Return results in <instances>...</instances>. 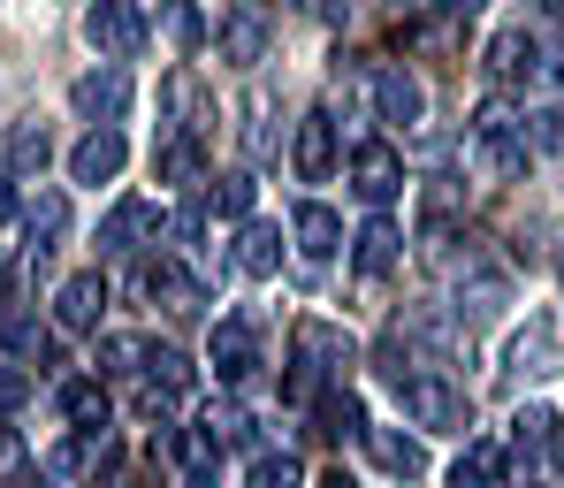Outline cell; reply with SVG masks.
I'll list each match as a JSON object with an SVG mask.
<instances>
[{
  "label": "cell",
  "instance_id": "1",
  "mask_svg": "<svg viewBox=\"0 0 564 488\" xmlns=\"http://www.w3.org/2000/svg\"><path fill=\"white\" fill-rule=\"evenodd\" d=\"M344 367H351V344L328 321H297V336H290V397H313L328 375H344Z\"/></svg>",
  "mask_w": 564,
  "mask_h": 488
},
{
  "label": "cell",
  "instance_id": "2",
  "mask_svg": "<svg viewBox=\"0 0 564 488\" xmlns=\"http://www.w3.org/2000/svg\"><path fill=\"white\" fill-rule=\"evenodd\" d=\"M397 397H404L412 427H427V435H466V427H473L466 390H451V382H435V375H404Z\"/></svg>",
  "mask_w": 564,
  "mask_h": 488
},
{
  "label": "cell",
  "instance_id": "3",
  "mask_svg": "<svg viewBox=\"0 0 564 488\" xmlns=\"http://www.w3.org/2000/svg\"><path fill=\"white\" fill-rule=\"evenodd\" d=\"M527 153H534V130L527 122H511L503 107H488L480 122H473V161H480V176H519L527 169Z\"/></svg>",
  "mask_w": 564,
  "mask_h": 488
},
{
  "label": "cell",
  "instance_id": "4",
  "mask_svg": "<svg viewBox=\"0 0 564 488\" xmlns=\"http://www.w3.org/2000/svg\"><path fill=\"white\" fill-rule=\"evenodd\" d=\"M85 39H93L99 62H130V54L145 46V15H138V0H93V8H85Z\"/></svg>",
  "mask_w": 564,
  "mask_h": 488
},
{
  "label": "cell",
  "instance_id": "5",
  "mask_svg": "<svg viewBox=\"0 0 564 488\" xmlns=\"http://www.w3.org/2000/svg\"><path fill=\"white\" fill-rule=\"evenodd\" d=\"M268 39H275V15L260 0H229L221 8V62L252 69V62H268Z\"/></svg>",
  "mask_w": 564,
  "mask_h": 488
},
{
  "label": "cell",
  "instance_id": "6",
  "mask_svg": "<svg viewBox=\"0 0 564 488\" xmlns=\"http://www.w3.org/2000/svg\"><path fill=\"white\" fill-rule=\"evenodd\" d=\"M290 169H297V184H328V176H336V115H328V107H313V115L297 122Z\"/></svg>",
  "mask_w": 564,
  "mask_h": 488
},
{
  "label": "cell",
  "instance_id": "7",
  "mask_svg": "<svg viewBox=\"0 0 564 488\" xmlns=\"http://www.w3.org/2000/svg\"><path fill=\"white\" fill-rule=\"evenodd\" d=\"M69 107H77L85 122H122V115H130V69L107 62L93 77H77V85H69Z\"/></svg>",
  "mask_w": 564,
  "mask_h": 488
},
{
  "label": "cell",
  "instance_id": "8",
  "mask_svg": "<svg viewBox=\"0 0 564 488\" xmlns=\"http://www.w3.org/2000/svg\"><path fill=\"white\" fill-rule=\"evenodd\" d=\"M122 161H130L122 130H115V122H93V130L77 138V153H69V176H77V184H115Z\"/></svg>",
  "mask_w": 564,
  "mask_h": 488
},
{
  "label": "cell",
  "instance_id": "9",
  "mask_svg": "<svg viewBox=\"0 0 564 488\" xmlns=\"http://www.w3.org/2000/svg\"><path fill=\"white\" fill-rule=\"evenodd\" d=\"M99 313H107V275L99 268H85V275H69L62 291H54V321L69 328V336H93Z\"/></svg>",
  "mask_w": 564,
  "mask_h": 488
},
{
  "label": "cell",
  "instance_id": "10",
  "mask_svg": "<svg viewBox=\"0 0 564 488\" xmlns=\"http://www.w3.org/2000/svg\"><path fill=\"white\" fill-rule=\"evenodd\" d=\"M351 192L367 198V206H389V198L404 192V161H397V145H359V153H351Z\"/></svg>",
  "mask_w": 564,
  "mask_h": 488
},
{
  "label": "cell",
  "instance_id": "11",
  "mask_svg": "<svg viewBox=\"0 0 564 488\" xmlns=\"http://www.w3.org/2000/svg\"><path fill=\"white\" fill-rule=\"evenodd\" d=\"M161 107H169V122L191 130V138L214 130V99H206V85H198L191 69H169V77H161Z\"/></svg>",
  "mask_w": 564,
  "mask_h": 488
},
{
  "label": "cell",
  "instance_id": "12",
  "mask_svg": "<svg viewBox=\"0 0 564 488\" xmlns=\"http://www.w3.org/2000/svg\"><path fill=\"white\" fill-rule=\"evenodd\" d=\"M375 115H381V122H397V130H412V122L427 115L420 77H412V69H375Z\"/></svg>",
  "mask_w": 564,
  "mask_h": 488
},
{
  "label": "cell",
  "instance_id": "13",
  "mask_svg": "<svg viewBox=\"0 0 564 488\" xmlns=\"http://www.w3.org/2000/svg\"><path fill=\"white\" fill-rule=\"evenodd\" d=\"M290 237H297L305 260H336V252H344V221H336V206H321V198H305V206L290 214Z\"/></svg>",
  "mask_w": 564,
  "mask_h": 488
},
{
  "label": "cell",
  "instance_id": "14",
  "mask_svg": "<svg viewBox=\"0 0 564 488\" xmlns=\"http://www.w3.org/2000/svg\"><path fill=\"white\" fill-rule=\"evenodd\" d=\"M153 169H161V184H176V192H198V184H206V138H191V130H169V138H161V153H153Z\"/></svg>",
  "mask_w": 564,
  "mask_h": 488
},
{
  "label": "cell",
  "instance_id": "15",
  "mask_svg": "<svg viewBox=\"0 0 564 488\" xmlns=\"http://www.w3.org/2000/svg\"><path fill=\"white\" fill-rule=\"evenodd\" d=\"M488 77H496V85H527V77H542V46H534L527 31H496V39H488Z\"/></svg>",
  "mask_w": 564,
  "mask_h": 488
},
{
  "label": "cell",
  "instance_id": "16",
  "mask_svg": "<svg viewBox=\"0 0 564 488\" xmlns=\"http://www.w3.org/2000/svg\"><path fill=\"white\" fill-rule=\"evenodd\" d=\"M153 229H161V214H153L145 198H122V206H107V221H99V252H138Z\"/></svg>",
  "mask_w": 564,
  "mask_h": 488
},
{
  "label": "cell",
  "instance_id": "17",
  "mask_svg": "<svg viewBox=\"0 0 564 488\" xmlns=\"http://www.w3.org/2000/svg\"><path fill=\"white\" fill-rule=\"evenodd\" d=\"M367 451H375L381 474H397V481H420V474H427V451H420V435H404V427H367Z\"/></svg>",
  "mask_w": 564,
  "mask_h": 488
},
{
  "label": "cell",
  "instance_id": "18",
  "mask_svg": "<svg viewBox=\"0 0 564 488\" xmlns=\"http://www.w3.org/2000/svg\"><path fill=\"white\" fill-rule=\"evenodd\" d=\"M351 260H359V275H389V268L404 260V229H397L389 214H375V221L351 237Z\"/></svg>",
  "mask_w": 564,
  "mask_h": 488
},
{
  "label": "cell",
  "instance_id": "19",
  "mask_svg": "<svg viewBox=\"0 0 564 488\" xmlns=\"http://www.w3.org/2000/svg\"><path fill=\"white\" fill-rule=\"evenodd\" d=\"M214 367H221V382H245V375L260 367V336H252V321H221V328H214Z\"/></svg>",
  "mask_w": 564,
  "mask_h": 488
},
{
  "label": "cell",
  "instance_id": "20",
  "mask_svg": "<svg viewBox=\"0 0 564 488\" xmlns=\"http://www.w3.org/2000/svg\"><path fill=\"white\" fill-rule=\"evenodd\" d=\"M15 221H23V237H31V252H54V245L69 237V198H62V192H39Z\"/></svg>",
  "mask_w": 564,
  "mask_h": 488
},
{
  "label": "cell",
  "instance_id": "21",
  "mask_svg": "<svg viewBox=\"0 0 564 488\" xmlns=\"http://www.w3.org/2000/svg\"><path fill=\"white\" fill-rule=\"evenodd\" d=\"M138 291H145V297H161L169 313H198V305H206V291L191 283V275L176 268V260H153V268L138 275Z\"/></svg>",
  "mask_w": 564,
  "mask_h": 488
},
{
  "label": "cell",
  "instance_id": "22",
  "mask_svg": "<svg viewBox=\"0 0 564 488\" xmlns=\"http://www.w3.org/2000/svg\"><path fill=\"white\" fill-rule=\"evenodd\" d=\"M169 451H176V466H184L198 488H214V451H221L214 427H169Z\"/></svg>",
  "mask_w": 564,
  "mask_h": 488
},
{
  "label": "cell",
  "instance_id": "23",
  "mask_svg": "<svg viewBox=\"0 0 564 488\" xmlns=\"http://www.w3.org/2000/svg\"><path fill=\"white\" fill-rule=\"evenodd\" d=\"M237 268H245V275H275L282 268V229L245 221V229H237Z\"/></svg>",
  "mask_w": 564,
  "mask_h": 488
},
{
  "label": "cell",
  "instance_id": "24",
  "mask_svg": "<svg viewBox=\"0 0 564 488\" xmlns=\"http://www.w3.org/2000/svg\"><path fill=\"white\" fill-rule=\"evenodd\" d=\"M46 161H54V138H46V122H15V130H8V169H15V176H39Z\"/></svg>",
  "mask_w": 564,
  "mask_h": 488
},
{
  "label": "cell",
  "instance_id": "25",
  "mask_svg": "<svg viewBox=\"0 0 564 488\" xmlns=\"http://www.w3.org/2000/svg\"><path fill=\"white\" fill-rule=\"evenodd\" d=\"M321 427H328V435H367V404L351 390H328L321 397Z\"/></svg>",
  "mask_w": 564,
  "mask_h": 488
},
{
  "label": "cell",
  "instance_id": "26",
  "mask_svg": "<svg viewBox=\"0 0 564 488\" xmlns=\"http://www.w3.org/2000/svg\"><path fill=\"white\" fill-rule=\"evenodd\" d=\"M145 375H153L161 390H176V397L191 390V359L176 351V344H145Z\"/></svg>",
  "mask_w": 564,
  "mask_h": 488
},
{
  "label": "cell",
  "instance_id": "27",
  "mask_svg": "<svg viewBox=\"0 0 564 488\" xmlns=\"http://www.w3.org/2000/svg\"><path fill=\"white\" fill-rule=\"evenodd\" d=\"M62 412L99 435V427H107V390H99V382H69V390H62Z\"/></svg>",
  "mask_w": 564,
  "mask_h": 488
},
{
  "label": "cell",
  "instance_id": "28",
  "mask_svg": "<svg viewBox=\"0 0 564 488\" xmlns=\"http://www.w3.org/2000/svg\"><path fill=\"white\" fill-rule=\"evenodd\" d=\"M503 275H488V268H480V275H466V283H458V313H496V305H503Z\"/></svg>",
  "mask_w": 564,
  "mask_h": 488
},
{
  "label": "cell",
  "instance_id": "29",
  "mask_svg": "<svg viewBox=\"0 0 564 488\" xmlns=\"http://www.w3.org/2000/svg\"><path fill=\"white\" fill-rule=\"evenodd\" d=\"M458 466H466L473 481H488V488H503V474H511L503 443H466V458H458Z\"/></svg>",
  "mask_w": 564,
  "mask_h": 488
},
{
  "label": "cell",
  "instance_id": "30",
  "mask_svg": "<svg viewBox=\"0 0 564 488\" xmlns=\"http://www.w3.org/2000/svg\"><path fill=\"white\" fill-rule=\"evenodd\" d=\"M252 198H260V184H252V176H221V184H214V214L245 221V214H252Z\"/></svg>",
  "mask_w": 564,
  "mask_h": 488
},
{
  "label": "cell",
  "instance_id": "31",
  "mask_svg": "<svg viewBox=\"0 0 564 488\" xmlns=\"http://www.w3.org/2000/svg\"><path fill=\"white\" fill-rule=\"evenodd\" d=\"M138 367H145V344L138 336H107L99 344V375H138Z\"/></svg>",
  "mask_w": 564,
  "mask_h": 488
},
{
  "label": "cell",
  "instance_id": "32",
  "mask_svg": "<svg viewBox=\"0 0 564 488\" xmlns=\"http://www.w3.org/2000/svg\"><path fill=\"white\" fill-rule=\"evenodd\" d=\"M511 427H519V451H542V443H557V412H550V404H527Z\"/></svg>",
  "mask_w": 564,
  "mask_h": 488
},
{
  "label": "cell",
  "instance_id": "33",
  "mask_svg": "<svg viewBox=\"0 0 564 488\" xmlns=\"http://www.w3.org/2000/svg\"><path fill=\"white\" fill-rule=\"evenodd\" d=\"M245 145H252V161H268V153H275V130H268V93L245 99Z\"/></svg>",
  "mask_w": 564,
  "mask_h": 488
},
{
  "label": "cell",
  "instance_id": "34",
  "mask_svg": "<svg viewBox=\"0 0 564 488\" xmlns=\"http://www.w3.org/2000/svg\"><path fill=\"white\" fill-rule=\"evenodd\" d=\"M305 481V474H297V458H275V451H268V458H252V474H245V488H297Z\"/></svg>",
  "mask_w": 564,
  "mask_h": 488
},
{
  "label": "cell",
  "instance_id": "35",
  "mask_svg": "<svg viewBox=\"0 0 564 488\" xmlns=\"http://www.w3.org/2000/svg\"><path fill=\"white\" fill-rule=\"evenodd\" d=\"M0 344H8V351H39L46 336H39V321H31V313H0Z\"/></svg>",
  "mask_w": 564,
  "mask_h": 488
},
{
  "label": "cell",
  "instance_id": "36",
  "mask_svg": "<svg viewBox=\"0 0 564 488\" xmlns=\"http://www.w3.org/2000/svg\"><path fill=\"white\" fill-rule=\"evenodd\" d=\"M550 321H534V336H519V351H511V367H527V375H542V359H550Z\"/></svg>",
  "mask_w": 564,
  "mask_h": 488
},
{
  "label": "cell",
  "instance_id": "37",
  "mask_svg": "<svg viewBox=\"0 0 564 488\" xmlns=\"http://www.w3.org/2000/svg\"><path fill=\"white\" fill-rule=\"evenodd\" d=\"M527 130H534V145H542V153H557V161H564V99L550 107V115H534Z\"/></svg>",
  "mask_w": 564,
  "mask_h": 488
},
{
  "label": "cell",
  "instance_id": "38",
  "mask_svg": "<svg viewBox=\"0 0 564 488\" xmlns=\"http://www.w3.org/2000/svg\"><path fill=\"white\" fill-rule=\"evenodd\" d=\"M23 397H31V375L23 367H0V412H15Z\"/></svg>",
  "mask_w": 564,
  "mask_h": 488
},
{
  "label": "cell",
  "instance_id": "39",
  "mask_svg": "<svg viewBox=\"0 0 564 488\" xmlns=\"http://www.w3.org/2000/svg\"><path fill=\"white\" fill-rule=\"evenodd\" d=\"M169 237H176V245H198V237H206V214H176V221H169Z\"/></svg>",
  "mask_w": 564,
  "mask_h": 488
},
{
  "label": "cell",
  "instance_id": "40",
  "mask_svg": "<svg viewBox=\"0 0 564 488\" xmlns=\"http://www.w3.org/2000/svg\"><path fill=\"white\" fill-rule=\"evenodd\" d=\"M176 46H184V54L198 46V8H191V0H176Z\"/></svg>",
  "mask_w": 564,
  "mask_h": 488
},
{
  "label": "cell",
  "instance_id": "41",
  "mask_svg": "<svg viewBox=\"0 0 564 488\" xmlns=\"http://www.w3.org/2000/svg\"><path fill=\"white\" fill-rule=\"evenodd\" d=\"M15 466H23V435H15V427H0V474H15Z\"/></svg>",
  "mask_w": 564,
  "mask_h": 488
},
{
  "label": "cell",
  "instance_id": "42",
  "mask_svg": "<svg viewBox=\"0 0 564 488\" xmlns=\"http://www.w3.org/2000/svg\"><path fill=\"white\" fill-rule=\"evenodd\" d=\"M15 214H23V198H15V184H8V176H0V221H15Z\"/></svg>",
  "mask_w": 564,
  "mask_h": 488
},
{
  "label": "cell",
  "instance_id": "43",
  "mask_svg": "<svg viewBox=\"0 0 564 488\" xmlns=\"http://www.w3.org/2000/svg\"><path fill=\"white\" fill-rule=\"evenodd\" d=\"M435 8H443V15H473L480 0H435Z\"/></svg>",
  "mask_w": 564,
  "mask_h": 488
},
{
  "label": "cell",
  "instance_id": "44",
  "mask_svg": "<svg viewBox=\"0 0 564 488\" xmlns=\"http://www.w3.org/2000/svg\"><path fill=\"white\" fill-rule=\"evenodd\" d=\"M8 283H15V260H0V297H8Z\"/></svg>",
  "mask_w": 564,
  "mask_h": 488
},
{
  "label": "cell",
  "instance_id": "45",
  "mask_svg": "<svg viewBox=\"0 0 564 488\" xmlns=\"http://www.w3.org/2000/svg\"><path fill=\"white\" fill-rule=\"evenodd\" d=\"M321 488H351V481H344V474H336V481H321Z\"/></svg>",
  "mask_w": 564,
  "mask_h": 488
},
{
  "label": "cell",
  "instance_id": "46",
  "mask_svg": "<svg viewBox=\"0 0 564 488\" xmlns=\"http://www.w3.org/2000/svg\"><path fill=\"white\" fill-rule=\"evenodd\" d=\"M557 283H564V245H557Z\"/></svg>",
  "mask_w": 564,
  "mask_h": 488
}]
</instances>
